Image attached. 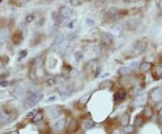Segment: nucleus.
Returning a JSON list of instances; mask_svg holds the SVG:
<instances>
[{"mask_svg":"<svg viewBox=\"0 0 162 134\" xmlns=\"http://www.w3.org/2000/svg\"><path fill=\"white\" fill-rule=\"evenodd\" d=\"M161 134H162V132H161Z\"/></svg>","mask_w":162,"mask_h":134,"instance_id":"50","label":"nucleus"},{"mask_svg":"<svg viewBox=\"0 0 162 134\" xmlns=\"http://www.w3.org/2000/svg\"><path fill=\"white\" fill-rule=\"evenodd\" d=\"M128 122H129V116H128V114H124L121 118V123L124 126H126L127 124H128Z\"/></svg>","mask_w":162,"mask_h":134,"instance_id":"22","label":"nucleus"},{"mask_svg":"<svg viewBox=\"0 0 162 134\" xmlns=\"http://www.w3.org/2000/svg\"><path fill=\"white\" fill-rule=\"evenodd\" d=\"M159 64L162 66V56H161V57L159 58Z\"/></svg>","mask_w":162,"mask_h":134,"instance_id":"44","label":"nucleus"},{"mask_svg":"<svg viewBox=\"0 0 162 134\" xmlns=\"http://www.w3.org/2000/svg\"><path fill=\"white\" fill-rule=\"evenodd\" d=\"M69 2L72 5H78L79 3V0H69Z\"/></svg>","mask_w":162,"mask_h":134,"instance_id":"39","label":"nucleus"},{"mask_svg":"<svg viewBox=\"0 0 162 134\" xmlns=\"http://www.w3.org/2000/svg\"><path fill=\"white\" fill-rule=\"evenodd\" d=\"M42 98V94L39 92V91H33L32 92L29 96L26 97V99L25 100V107L26 109L31 108L33 106H34L36 104H38L40 100Z\"/></svg>","mask_w":162,"mask_h":134,"instance_id":"1","label":"nucleus"},{"mask_svg":"<svg viewBox=\"0 0 162 134\" xmlns=\"http://www.w3.org/2000/svg\"><path fill=\"white\" fill-rule=\"evenodd\" d=\"M10 30L8 27H4L0 29V44L5 42L9 38Z\"/></svg>","mask_w":162,"mask_h":134,"instance_id":"4","label":"nucleus"},{"mask_svg":"<svg viewBox=\"0 0 162 134\" xmlns=\"http://www.w3.org/2000/svg\"><path fill=\"white\" fill-rule=\"evenodd\" d=\"M141 24V20L140 19H135V18H132L131 19L129 22H128V25L132 28V29H134V28H137L138 25Z\"/></svg>","mask_w":162,"mask_h":134,"instance_id":"14","label":"nucleus"},{"mask_svg":"<svg viewBox=\"0 0 162 134\" xmlns=\"http://www.w3.org/2000/svg\"><path fill=\"white\" fill-rule=\"evenodd\" d=\"M46 83H47V85L48 86H53V85H55L56 84V80H55V79H53V77H49V79L46 80Z\"/></svg>","mask_w":162,"mask_h":134,"instance_id":"30","label":"nucleus"},{"mask_svg":"<svg viewBox=\"0 0 162 134\" xmlns=\"http://www.w3.org/2000/svg\"><path fill=\"white\" fill-rule=\"evenodd\" d=\"M118 72L121 75H128L131 72V69L129 68V67H122V68H120Z\"/></svg>","mask_w":162,"mask_h":134,"instance_id":"16","label":"nucleus"},{"mask_svg":"<svg viewBox=\"0 0 162 134\" xmlns=\"http://www.w3.org/2000/svg\"><path fill=\"white\" fill-rule=\"evenodd\" d=\"M157 4H158V7L162 10V0H157Z\"/></svg>","mask_w":162,"mask_h":134,"instance_id":"40","label":"nucleus"},{"mask_svg":"<svg viewBox=\"0 0 162 134\" xmlns=\"http://www.w3.org/2000/svg\"><path fill=\"white\" fill-rule=\"evenodd\" d=\"M59 14L62 16L64 19H68L71 17L72 11L67 7H61L59 10Z\"/></svg>","mask_w":162,"mask_h":134,"instance_id":"5","label":"nucleus"},{"mask_svg":"<svg viewBox=\"0 0 162 134\" xmlns=\"http://www.w3.org/2000/svg\"><path fill=\"white\" fill-rule=\"evenodd\" d=\"M74 22H75V21H72V22H71V23H69V24H68V28H69V29H72V28L74 27V26H73V24H74Z\"/></svg>","mask_w":162,"mask_h":134,"instance_id":"41","label":"nucleus"},{"mask_svg":"<svg viewBox=\"0 0 162 134\" xmlns=\"http://www.w3.org/2000/svg\"><path fill=\"white\" fill-rule=\"evenodd\" d=\"M95 126V123L92 121H86V123H85V130L86 131H88L90 129H92Z\"/></svg>","mask_w":162,"mask_h":134,"instance_id":"24","label":"nucleus"},{"mask_svg":"<svg viewBox=\"0 0 162 134\" xmlns=\"http://www.w3.org/2000/svg\"><path fill=\"white\" fill-rule=\"evenodd\" d=\"M113 134H124L123 131H119V130H116V131H114V132H113Z\"/></svg>","mask_w":162,"mask_h":134,"instance_id":"42","label":"nucleus"},{"mask_svg":"<svg viewBox=\"0 0 162 134\" xmlns=\"http://www.w3.org/2000/svg\"><path fill=\"white\" fill-rule=\"evenodd\" d=\"M84 58V55H83V52L82 51H77L76 53H75V59H76V61L77 62H79V61H81Z\"/></svg>","mask_w":162,"mask_h":134,"instance_id":"20","label":"nucleus"},{"mask_svg":"<svg viewBox=\"0 0 162 134\" xmlns=\"http://www.w3.org/2000/svg\"><path fill=\"white\" fill-rule=\"evenodd\" d=\"M8 84H9V83H8L7 81H1V82H0V86H2V87L7 86Z\"/></svg>","mask_w":162,"mask_h":134,"instance_id":"38","label":"nucleus"},{"mask_svg":"<svg viewBox=\"0 0 162 134\" xmlns=\"http://www.w3.org/2000/svg\"><path fill=\"white\" fill-rule=\"evenodd\" d=\"M150 97H151V99L154 102H157V103L160 102L162 100V88L158 87L154 89L151 92V94H150Z\"/></svg>","mask_w":162,"mask_h":134,"instance_id":"3","label":"nucleus"},{"mask_svg":"<svg viewBox=\"0 0 162 134\" xmlns=\"http://www.w3.org/2000/svg\"><path fill=\"white\" fill-rule=\"evenodd\" d=\"M78 75V72L77 69H71L70 71H69V76H70V77H72V79H75V77H77Z\"/></svg>","mask_w":162,"mask_h":134,"instance_id":"27","label":"nucleus"},{"mask_svg":"<svg viewBox=\"0 0 162 134\" xmlns=\"http://www.w3.org/2000/svg\"><path fill=\"white\" fill-rule=\"evenodd\" d=\"M78 38V35L76 32H70L69 34L68 35V42H74L76 41V39Z\"/></svg>","mask_w":162,"mask_h":134,"instance_id":"21","label":"nucleus"},{"mask_svg":"<svg viewBox=\"0 0 162 134\" xmlns=\"http://www.w3.org/2000/svg\"><path fill=\"white\" fill-rule=\"evenodd\" d=\"M119 13V9L116 8V7H112V8H110L108 11H107V15L109 16V17H111V18H114Z\"/></svg>","mask_w":162,"mask_h":134,"instance_id":"13","label":"nucleus"},{"mask_svg":"<svg viewBox=\"0 0 162 134\" xmlns=\"http://www.w3.org/2000/svg\"><path fill=\"white\" fill-rule=\"evenodd\" d=\"M65 123H66V121L64 119L59 120L54 125V130L56 131H60L61 130H63V128L65 127Z\"/></svg>","mask_w":162,"mask_h":134,"instance_id":"11","label":"nucleus"},{"mask_svg":"<svg viewBox=\"0 0 162 134\" xmlns=\"http://www.w3.org/2000/svg\"><path fill=\"white\" fill-rule=\"evenodd\" d=\"M60 94L63 96V97H65V96H68L69 93H70V91H69V89L66 86H61L60 87Z\"/></svg>","mask_w":162,"mask_h":134,"instance_id":"15","label":"nucleus"},{"mask_svg":"<svg viewBox=\"0 0 162 134\" xmlns=\"http://www.w3.org/2000/svg\"><path fill=\"white\" fill-rule=\"evenodd\" d=\"M42 114H40V113H37L36 114H35V116H34L33 117V121H39L40 120H42Z\"/></svg>","mask_w":162,"mask_h":134,"instance_id":"31","label":"nucleus"},{"mask_svg":"<svg viewBox=\"0 0 162 134\" xmlns=\"http://www.w3.org/2000/svg\"><path fill=\"white\" fill-rule=\"evenodd\" d=\"M34 20V15H27L25 16V22L27 24H30Z\"/></svg>","mask_w":162,"mask_h":134,"instance_id":"28","label":"nucleus"},{"mask_svg":"<svg viewBox=\"0 0 162 134\" xmlns=\"http://www.w3.org/2000/svg\"><path fill=\"white\" fill-rule=\"evenodd\" d=\"M48 114L51 117V118L55 119V118H57V117L60 116V109L58 108V107H52V108H50V109L49 110Z\"/></svg>","mask_w":162,"mask_h":134,"instance_id":"10","label":"nucleus"},{"mask_svg":"<svg viewBox=\"0 0 162 134\" xmlns=\"http://www.w3.org/2000/svg\"><path fill=\"white\" fill-rule=\"evenodd\" d=\"M102 41L103 42L106 44V45H110L113 41H114V36L112 34H110V33H104L102 35Z\"/></svg>","mask_w":162,"mask_h":134,"instance_id":"8","label":"nucleus"},{"mask_svg":"<svg viewBox=\"0 0 162 134\" xmlns=\"http://www.w3.org/2000/svg\"><path fill=\"white\" fill-rule=\"evenodd\" d=\"M125 96H126V92L123 89H122V90H119L118 93L114 94V100L115 101H117V100L122 101V100H123L125 98Z\"/></svg>","mask_w":162,"mask_h":134,"instance_id":"12","label":"nucleus"},{"mask_svg":"<svg viewBox=\"0 0 162 134\" xmlns=\"http://www.w3.org/2000/svg\"><path fill=\"white\" fill-rule=\"evenodd\" d=\"M143 123V119L141 118V115H137L136 118H135V121H134V124L136 127H141Z\"/></svg>","mask_w":162,"mask_h":134,"instance_id":"18","label":"nucleus"},{"mask_svg":"<svg viewBox=\"0 0 162 134\" xmlns=\"http://www.w3.org/2000/svg\"><path fill=\"white\" fill-rule=\"evenodd\" d=\"M155 71H156V73H157V76L160 77L162 75V67H157Z\"/></svg>","mask_w":162,"mask_h":134,"instance_id":"36","label":"nucleus"},{"mask_svg":"<svg viewBox=\"0 0 162 134\" xmlns=\"http://www.w3.org/2000/svg\"><path fill=\"white\" fill-rule=\"evenodd\" d=\"M151 64L150 63H149V62H143V63H141V66H140V69L142 70V71H144V72H147V71H149L150 69H151Z\"/></svg>","mask_w":162,"mask_h":134,"instance_id":"17","label":"nucleus"},{"mask_svg":"<svg viewBox=\"0 0 162 134\" xmlns=\"http://www.w3.org/2000/svg\"><path fill=\"white\" fill-rule=\"evenodd\" d=\"M159 121H160V122H161V123H162V116L160 117V120H159Z\"/></svg>","mask_w":162,"mask_h":134,"instance_id":"49","label":"nucleus"},{"mask_svg":"<svg viewBox=\"0 0 162 134\" xmlns=\"http://www.w3.org/2000/svg\"><path fill=\"white\" fill-rule=\"evenodd\" d=\"M14 37H16V39H14V42L15 43L16 42V40L17 41H18V43L19 42H21V40H22V39H23V37H22V34H21V32L19 33V32H15V36Z\"/></svg>","mask_w":162,"mask_h":134,"instance_id":"29","label":"nucleus"},{"mask_svg":"<svg viewBox=\"0 0 162 134\" xmlns=\"http://www.w3.org/2000/svg\"><path fill=\"white\" fill-rule=\"evenodd\" d=\"M148 46V44L146 42L144 41H139L136 42L135 46H134V49H133V54L135 56H139L141 55V53H143L145 51V50Z\"/></svg>","mask_w":162,"mask_h":134,"instance_id":"2","label":"nucleus"},{"mask_svg":"<svg viewBox=\"0 0 162 134\" xmlns=\"http://www.w3.org/2000/svg\"><path fill=\"white\" fill-rule=\"evenodd\" d=\"M89 96H90V94H86V96H83L82 98H81L80 99V103L81 104H85V103H86V102H88V100L89 99Z\"/></svg>","mask_w":162,"mask_h":134,"instance_id":"33","label":"nucleus"},{"mask_svg":"<svg viewBox=\"0 0 162 134\" xmlns=\"http://www.w3.org/2000/svg\"><path fill=\"white\" fill-rule=\"evenodd\" d=\"M124 131H125V132H132V131H133V127H132V126H127V127H125Z\"/></svg>","mask_w":162,"mask_h":134,"instance_id":"37","label":"nucleus"},{"mask_svg":"<svg viewBox=\"0 0 162 134\" xmlns=\"http://www.w3.org/2000/svg\"><path fill=\"white\" fill-rule=\"evenodd\" d=\"M148 99V96L146 94H141V96H139L135 100H134V104L136 105H144L147 102Z\"/></svg>","mask_w":162,"mask_h":134,"instance_id":"7","label":"nucleus"},{"mask_svg":"<svg viewBox=\"0 0 162 134\" xmlns=\"http://www.w3.org/2000/svg\"><path fill=\"white\" fill-rule=\"evenodd\" d=\"M159 115H161V116H162V109L159 111Z\"/></svg>","mask_w":162,"mask_h":134,"instance_id":"48","label":"nucleus"},{"mask_svg":"<svg viewBox=\"0 0 162 134\" xmlns=\"http://www.w3.org/2000/svg\"><path fill=\"white\" fill-rule=\"evenodd\" d=\"M19 1L22 2V3H26V2L28 1V0H19Z\"/></svg>","mask_w":162,"mask_h":134,"instance_id":"46","label":"nucleus"},{"mask_svg":"<svg viewBox=\"0 0 162 134\" xmlns=\"http://www.w3.org/2000/svg\"><path fill=\"white\" fill-rule=\"evenodd\" d=\"M65 41V36L63 35V34H58L56 36V38L54 39V42L52 43V46L51 47H58V46H60L61 45V43Z\"/></svg>","mask_w":162,"mask_h":134,"instance_id":"9","label":"nucleus"},{"mask_svg":"<svg viewBox=\"0 0 162 134\" xmlns=\"http://www.w3.org/2000/svg\"><path fill=\"white\" fill-rule=\"evenodd\" d=\"M56 96H49L47 99L45 100V102L46 103H52V102H54L55 100H56Z\"/></svg>","mask_w":162,"mask_h":134,"instance_id":"32","label":"nucleus"},{"mask_svg":"<svg viewBox=\"0 0 162 134\" xmlns=\"http://www.w3.org/2000/svg\"><path fill=\"white\" fill-rule=\"evenodd\" d=\"M112 85V82L110 81V80H106V81H104L100 84V86H99V88L100 89H106V88H108L110 86Z\"/></svg>","mask_w":162,"mask_h":134,"instance_id":"19","label":"nucleus"},{"mask_svg":"<svg viewBox=\"0 0 162 134\" xmlns=\"http://www.w3.org/2000/svg\"><path fill=\"white\" fill-rule=\"evenodd\" d=\"M144 114H145L147 117H149L152 115V108L149 107V106H147L144 110Z\"/></svg>","mask_w":162,"mask_h":134,"instance_id":"26","label":"nucleus"},{"mask_svg":"<svg viewBox=\"0 0 162 134\" xmlns=\"http://www.w3.org/2000/svg\"><path fill=\"white\" fill-rule=\"evenodd\" d=\"M10 134H18V131H12Z\"/></svg>","mask_w":162,"mask_h":134,"instance_id":"47","label":"nucleus"},{"mask_svg":"<svg viewBox=\"0 0 162 134\" xmlns=\"http://www.w3.org/2000/svg\"><path fill=\"white\" fill-rule=\"evenodd\" d=\"M37 114V110L31 111L30 113L26 114V117H27V118H30V117H33H33L35 116V114Z\"/></svg>","mask_w":162,"mask_h":134,"instance_id":"34","label":"nucleus"},{"mask_svg":"<svg viewBox=\"0 0 162 134\" xmlns=\"http://www.w3.org/2000/svg\"><path fill=\"white\" fill-rule=\"evenodd\" d=\"M137 67H138V62H137V61H135V62H132L131 63V68H137Z\"/></svg>","mask_w":162,"mask_h":134,"instance_id":"43","label":"nucleus"},{"mask_svg":"<svg viewBox=\"0 0 162 134\" xmlns=\"http://www.w3.org/2000/svg\"><path fill=\"white\" fill-rule=\"evenodd\" d=\"M55 80H56V83H57V84H60V85H64L65 82H66L65 77H60V76L56 77Z\"/></svg>","mask_w":162,"mask_h":134,"instance_id":"23","label":"nucleus"},{"mask_svg":"<svg viewBox=\"0 0 162 134\" xmlns=\"http://www.w3.org/2000/svg\"><path fill=\"white\" fill-rule=\"evenodd\" d=\"M27 51L26 50H23V51H21L19 52V58H18V60H22V59H24L26 56H27Z\"/></svg>","mask_w":162,"mask_h":134,"instance_id":"25","label":"nucleus"},{"mask_svg":"<svg viewBox=\"0 0 162 134\" xmlns=\"http://www.w3.org/2000/svg\"><path fill=\"white\" fill-rule=\"evenodd\" d=\"M2 67H3V62H2V60L0 59V69H1Z\"/></svg>","mask_w":162,"mask_h":134,"instance_id":"45","label":"nucleus"},{"mask_svg":"<svg viewBox=\"0 0 162 134\" xmlns=\"http://www.w3.org/2000/svg\"><path fill=\"white\" fill-rule=\"evenodd\" d=\"M86 24L89 25V26H92V25H94L95 24V21L93 19H90V18H88L86 20Z\"/></svg>","mask_w":162,"mask_h":134,"instance_id":"35","label":"nucleus"},{"mask_svg":"<svg viewBox=\"0 0 162 134\" xmlns=\"http://www.w3.org/2000/svg\"><path fill=\"white\" fill-rule=\"evenodd\" d=\"M10 121V114L5 111L0 110V125L7 124Z\"/></svg>","mask_w":162,"mask_h":134,"instance_id":"6","label":"nucleus"}]
</instances>
